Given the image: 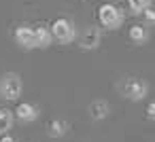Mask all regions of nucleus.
Masks as SVG:
<instances>
[{
    "label": "nucleus",
    "instance_id": "obj_1",
    "mask_svg": "<svg viewBox=\"0 0 155 142\" xmlns=\"http://www.w3.org/2000/svg\"><path fill=\"white\" fill-rule=\"evenodd\" d=\"M21 91H24V83L17 72H7L0 76V98L2 100L17 102L21 98Z\"/></svg>",
    "mask_w": 155,
    "mask_h": 142
},
{
    "label": "nucleus",
    "instance_id": "obj_3",
    "mask_svg": "<svg viewBox=\"0 0 155 142\" xmlns=\"http://www.w3.org/2000/svg\"><path fill=\"white\" fill-rule=\"evenodd\" d=\"M121 93L130 102H140L149 95V83L144 79H138V76H127L121 83Z\"/></svg>",
    "mask_w": 155,
    "mask_h": 142
},
{
    "label": "nucleus",
    "instance_id": "obj_7",
    "mask_svg": "<svg viewBox=\"0 0 155 142\" xmlns=\"http://www.w3.org/2000/svg\"><path fill=\"white\" fill-rule=\"evenodd\" d=\"M15 43L21 49H34L36 47V38H34V28L30 26H19L15 30Z\"/></svg>",
    "mask_w": 155,
    "mask_h": 142
},
{
    "label": "nucleus",
    "instance_id": "obj_11",
    "mask_svg": "<svg viewBox=\"0 0 155 142\" xmlns=\"http://www.w3.org/2000/svg\"><path fill=\"white\" fill-rule=\"evenodd\" d=\"M34 38H36V49H47V47L53 43L51 30H49V28H45V26L34 28Z\"/></svg>",
    "mask_w": 155,
    "mask_h": 142
},
{
    "label": "nucleus",
    "instance_id": "obj_9",
    "mask_svg": "<svg viewBox=\"0 0 155 142\" xmlns=\"http://www.w3.org/2000/svg\"><path fill=\"white\" fill-rule=\"evenodd\" d=\"M87 112H89V117H91L94 121H102V119H106V117H108L110 106H108V102H106V100H94V102L87 106Z\"/></svg>",
    "mask_w": 155,
    "mask_h": 142
},
{
    "label": "nucleus",
    "instance_id": "obj_10",
    "mask_svg": "<svg viewBox=\"0 0 155 142\" xmlns=\"http://www.w3.org/2000/svg\"><path fill=\"white\" fill-rule=\"evenodd\" d=\"M68 129H70V123L66 119H53L47 127V136L49 138H64L68 134Z\"/></svg>",
    "mask_w": 155,
    "mask_h": 142
},
{
    "label": "nucleus",
    "instance_id": "obj_15",
    "mask_svg": "<svg viewBox=\"0 0 155 142\" xmlns=\"http://www.w3.org/2000/svg\"><path fill=\"white\" fill-rule=\"evenodd\" d=\"M144 112H147V119H149V121H155V102H149Z\"/></svg>",
    "mask_w": 155,
    "mask_h": 142
},
{
    "label": "nucleus",
    "instance_id": "obj_13",
    "mask_svg": "<svg viewBox=\"0 0 155 142\" xmlns=\"http://www.w3.org/2000/svg\"><path fill=\"white\" fill-rule=\"evenodd\" d=\"M153 5V0H127V9L134 13V15H140L147 7Z\"/></svg>",
    "mask_w": 155,
    "mask_h": 142
},
{
    "label": "nucleus",
    "instance_id": "obj_14",
    "mask_svg": "<svg viewBox=\"0 0 155 142\" xmlns=\"http://www.w3.org/2000/svg\"><path fill=\"white\" fill-rule=\"evenodd\" d=\"M140 15H142V19H144V26H155V7H153V5L147 7Z\"/></svg>",
    "mask_w": 155,
    "mask_h": 142
},
{
    "label": "nucleus",
    "instance_id": "obj_2",
    "mask_svg": "<svg viewBox=\"0 0 155 142\" xmlns=\"http://www.w3.org/2000/svg\"><path fill=\"white\" fill-rule=\"evenodd\" d=\"M98 19H100L102 28H106V30H119L123 26V21H125V13L121 11V7L106 2V5H100Z\"/></svg>",
    "mask_w": 155,
    "mask_h": 142
},
{
    "label": "nucleus",
    "instance_id": "obj_8",
    "mask_svg": "<svg viewBox=\"0 0 155 142\" xmlns=\"http://www.w3.org/2000/svg\"><path fill=\"white\" fill-rule=\"evenodd\" d=\"M127 38H130L134 45H144V43H149V38H151L149 26H144V24H134V26L127 30Z\"/></svg>",
    "mask_w": 155,
    "mask_h": 142
},
{
    "label": "nucleus",
    "instance_id": "obj_5",
    "mask_svg": "<svg viewBox=\"0 0 155 142\" xmlns=\"http://www.w3.org/2000/svg\"><path fill=\"white\" fill-rule=\"evenodd\" d=\"M100 43H102V32H100V28H96V26L85 28V32H83L81 38H79V47H81L83 51H94V49L100 47Z\"/></svg>",
    "mask_w": 155,
    "mask_h": 142
},
{
    "label": "nucleus",
    "instance_id": "obj_12",
    "mask_svg": "<svg viewBox=\"0 0 155 142\" xmlns=\"http://www.w3.org/2000/svg\"><path fill=\"white\" fill-rule=\"evenodd\" d=\"M13 121H15V115H13V110H9V108H0V136L11 131V127H13Z\"/></svg>",
    "mask_w": 155,
    "mask_h": 142
},
{
    "label": "nucleus",
    "instance_id": "obj_16",
    "mask_svg": "<svg viewBox=\"0 0 155 142\" xmlns=\"http://www.w3.org/2000/svg\"><path fill=\"white\" fill-rule=\"evenodd\" d=\"M0 142H19L15 136H11V134H2L0 136Z\"/></svg>",
    "mask_w": 155,
    "mask_h": 142
},
{
    "label": "nucleus",
    "instance_id": "obj_4",
    "mask_svg": "<svg viewBox=\"0 0 155 142\" xmlns=\"http://www.w3.org/2000/svg\"><path fill=\"white\" fill-rule=\"evenodd\" d=\"M51 36L60 45H70L77 38V26H74V21L72 19H66V17L55 19L51 24Z\"/></svg>",
    "mask_w": 155,
    "mask_h": 142
},
{
    "label": "nucleus",
    "instance_id": "obj_6",
    "mask_svg": "<svg viewBox=\"0 0 155 142\" xmlns=\"http://www.w3.org/2000/svg\"><path fill=\"white\" fill-rule=\"evenodd\" d=\"M13 115H15L17 121H21V123H34V121L38 119L41 110H38V106L32 104V102H21V104H17V110H15Z\"/></svg>",
    "mask_w": 155,
    "mask_h": 142
}]
</instances>
